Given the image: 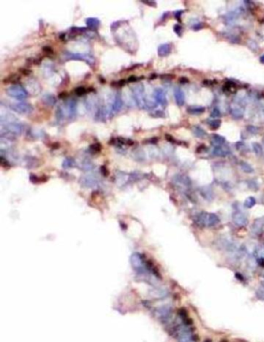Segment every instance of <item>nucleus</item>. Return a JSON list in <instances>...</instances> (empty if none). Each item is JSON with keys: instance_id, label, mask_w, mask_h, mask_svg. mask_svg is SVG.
Returning <instances> with one entry per match:
<instances>
[{"instance_id": "nucleus-8", "label": "nucleus", "mask_w": 264, "mask_h": 342, "mask_svg": "<svg viewBox=\"0 0 264 342\" xmlns=\"http://www.w3.org/2000/svg\"><path fill=\"white\" fill-rule=\"evenodd\" d=\"M5 129L6 131H7L13 136L14 135H20L22 133V131H23L22 126L19 123H15V122L6 123Z\"/></svg>"}, {"instance_id": "nucleus-18", "label": "nucleus", "mask_w": 264, "mask_h": 342, "mask_svg": "<svg viewBox=\"0 0 264 342\" xmlns=\"http://www.w3.org/2000/svg\"><path fill=\"white\" fill-rule=\"evenodd\" d=\"M99 23L100 22L97 18L90 17V18L86 19V25L91 30H97L99 27Z\"/></svg>"}, {"instance_id": "nucleus-46", "label": "nucleus", "mask_w": 264, "mask_h": 342, "mask_svg": "<svg viewBox=\"0 0 264 342\" xmlns=\"http://www.w3.org/2000/svg\"><path fill=\"white\" fill-rule=\"evenodd\" d=\"M180 82L182 83V84H184V83H188V80L186 78H181L180 79Z\"/></svg>"}, {"instance_id": "nucleus-43", "label": "nucleus", "mask_w": 264, "mask_h": 342, "mask_svg": "<svg viewBox=\"0 0 264 342\" xmlns=\"http://www.w3.org/2000/svg\"><path fill=\"white\" fill-rule=\"evenodd\" d=\"M137 80H138V78H137L136 76H131L130 78L128 79V81H129V82H136Z\"/></svg>"}, {"instance_id": "nucleus-12", "label": "nucleus", "mask_w": 264, "mask_h": 342, "mask_svg": "<svg viewBox=\"0 0 264 342\" xmlns=\"http://www.w3.org/2000/svg\"><path fill=\"white\" fill-rule=\"evenodd\" d=\"M174 98L177 105L180 107L183 106L185 102L184 93L183 92L180 88H175L174 90Z\"/></svg>"}, {"instance_id": "nucleus-15", "label": "nucleus", "mask_w": 264, "mask_h": 342, "mask_svg": "<svg viewBox=\"0 0 264 342\" xmlns=\"http://www.w3.org/2000/svg\"><path fill=\"white\" fill-rule=\"evenodd\" d=\"M211 142L214 147H218V146L224 145L225 142V139L223 136L218 135V134H213L211 136Z\"/></svg>"}, {"instance_id": "nucleus-23", "label": "nucleus", "mask_w": 264, "mask_h": 342, "mask_svg": "<svg viewBox=\"0 0 264 342\" xmlns=\"http://www.w3.org/2000/svg\"><path fill=\"white\" fill-rule=\"evenodd\" d=\"M240 166L243 172L246 173V174H252V173L254 172V169H253V167H252L250 164H248V163L244 162V161H242V162H240Z\"/></svg>"}, {"instance_id": "nucleus-29", "label": "nucleus", "mask_w": 264, "mask_h": 342, "mask_svg": "<svg viewBox=\"0 0 264 342\" xmlns=\"http://www.w3.org/2000/svg\"><path fill=\"white\" fill-rule=\"evenodd\" d=\"M221 116V111L218 108H214L212 109V111L211 112V117L213 119H216V118H219Z\"/></svg>"}, {"instance_id": "nucleus-7", "label": "nucleus", "mask_w": 264, "mask_h": 342, "mask_svg": "<svg viewBox=\"0 0 264 342\" xmlns=\"http://www.w3.org/2000/svg\"><path fill=\"white\" fill-rule=\"evenodd\" d=\"M154 98L157 103L162 105L163 107H166L167 105V99L166 97V94L161 88H157L154 91Z\"/></svg>"}, {"instance_id": "nucleus-13", "label": "nucleus", "mask_w": 264, "mask_h": 342, "mask_svg": "<svg viewBox=\"0 0 264 342\" xmlns=\"http://www.w3.org/2000/svg\"><path fill=\"white\" fill-rule=\"evenodd\" d=\"M230 113L232 116L236 119H240L244 116V111L241 107H240L237 105H232L230 109Z\"/></svg>"}, {"instance_id": "nucleus-30", "label": "nucleus", "mask_w": 264, "mask_h": 342, "mask_svg": "<svg viewBox=\"0 0 264 342\" xmlns=\"http://www.w3.org/2000/svg\"><path fill=\"white\" fill-rule=\"evenodd\" d=\"M86 92H87V90H86L84 87H78V88H77L76 89H75V93H76L77 95L78 96L84 95Z\"/></svg>"}, {"instance_id": "nucleus-39", "label": "nucleus", "mask_w": 264, "mask_h": 342, "mask_svg": "<svg viewBox=\"0 0 264 342\" xmlns=\"http://www.w3.org/2000/svg\"><path fill=\"white\" fill-rule=\"evenodd\" d=\"M43 50L44 52H46V53H53V50H52L51 48L50 47V46H44V47H43Z\"/></svg>"}, {"instance_id": "nucleus-36", "label": "nucleus", "mask_w": 264, "mask_h": 342, "mask_svg": "<svg viewBox=\"0 0 264 342\" xmlns=\"http://www.w3.org/2000/svg\"><path fill=\"white\" fill-rule=\"evenodd\" d=\"M64 167H65V168H68V167H71V166H72V161L70 160V159H68V160H66L64 162Z\"/></svg>"}, {"instance_id": "nucleus-35", "label": "nucleus", "mask_w": 264, "mask_h": 342, "mask_svg": "<svg viewBox=\"0 0 264 342\" xmlns=\"http://www.w3.org/2000/svg\"><path fill=\"white\" fill-rule=\"evenodd\" d=\"M141 2H143V3H145V4H147V5L150 6H153V7H155L156 6H157L155 1H147V0H143V1H141Z\"/></svg>"}, {"instance_id": "nucleus-51", "label": "nucleus", "mask_w": 264, "mask_h": 342, "mask_svg": "<svg viewBox=\"0 0 264 342\" xmlns=\"http://www.w3.org/2000/svg\"><path fill=\"white\" fill-rule=\"evenodd\" d=\"M262 141H263V142H264V136H263V139H262Z\"/></svg>"}, {"instance_id": "nucleus-20", "label": "nucleus", "mask_w": 264, "mask_h": 342, "mask_svg": "<svg viewBox=\"0 0 264 342\" xmlns=\"http://www.w3.org/2000/svg\"><path fill=\"white\" fill-rule=\"evenodd\" d=\"M42 100H43V102L44 103V104L47 105L49 106H54L57 101L56 97H55L53 94H44V95L43 96V97H42Z\"/></svg>"}, {"instance_id": "nucleus-11", "label": "nucleus", "mask_w": 264, "mask_h": 342, "mask_svg": "<svg viewBox=\"0 0 264 342\" xmlns=\"http://www.w3.org/2000/svg\"><path fill=\"white\" fill-rule=\"evenodd\" d=\"M230 153V150L228 146H218V147H214L212 150V154L215 156L218 157H225L228 156Z\"/></svg>"}, {"instance_id": "nucleus-45", "label": "nucleus", "mask_w": 264, "mask_h": 342, "mask_svg": "<svg viewBox=\"0 0 264 342\" xmlns=\"http://www.w3.org/2000/svg\"><path fill=\"white\" fill-rule=\"evenodd\" d=\"M101 171H102V174H104V176H107L108 172H107V170H106V167H101Z\"/></svg>"}, {"instance_id": "nucleus-47", "label": "nucleus", "mask_w": 264, "mask_h": 342, "mask_svg": "<svg viewBox=\"0 0 264 342\" xmlns=\"http://www.w3.org/2000/svg\"><path fill=\"white\" fill-rule=\"evenodd\" d=\"M259 61H260V63L264 64V54L262 55V56H260V57H259Z\"/></svg>"}, {"instance_id": "nucleus-38", "label": "nucleus", "mask_w": 264, "mask_h": 342, "mask_svg": "<svg viewBox=\"0 0 264 342\" xmlns=\"http://www.w3.org/2000/svg\"><path fill=\"white\" fill-rule=\"evenodd\" d=\"M20 72L23 74V75H26V76H28V75H30V73H31V71H30V70H27V69H23V68H21V69L20 70Z\"/></svg>"}, {"instance_id": "nucleus-37", "label": "nucleus", "mask_w": 264, "mask_h": 342, "mask_svg": "<svg viewBox=\"0 0 264 342\" xmlns=\"http://www.w3.org/2000/svg\"><path fill=\"white\" fill-rule=\"evenodd\" d=\"M245 146H246V145H245V144L243 143V142H238L237 143H236V149H237L238 150H241V149H243Z\"/></svg>"}, {"instance_id": "nucleus-5", "label": "nucleus", "mask_w": 264, "mask_h": 342, "mask_svg": "<svg viewBox=\"0 0 264 342\" xmlns=\"http://www.w3.org/2000/svg\"><path fill=\"white\" fill-rule=\"evenodd\" d=\"M176 185L184 188H190L191 187V180L188 176L184 174H177L173 178Z\"/></svg>"}, {"instance_id": "nucleus-31", "label": "nucleus", "mask_w": 264, "mask_h": 342, "mask_svg": "<svg viewBox=\"0 0 264 342\" xmlns=\"http://www.w3.org/2000/svg\"><path fill=\"white\" fill-rule=\"evenodd\" d=\"M256 297L260 300L264 301V289H259L256 292Z\"/></svg>"}, {"instance_id": "nucleus-28", "label": "nucleus", "mask_w": 264, "mask_h": 342, "mask_svg": "<svg viewBox=\"0 0 264 342\" xmlns=\"http://www.w3.org/2000/svg\"><path fill=\"white\" fill-rule=\"evenodd\" d=\"M246 130H247L250 134L256 135V134L259 133V128L256 127V126H251V125H249V126H248L247 127H246Z\"/></svg>"}, {"instance_id": "nucleus-32", "label": "nucleus", "mask_w": 264, "mask_h": 342, "mask_svg": "<svg viewBox=\"0 0 264 342\" xmlns=\"http://www.w3.org/2000/svg\"><path fill=\"white\" fill-rule=\"evenodd\" d=\"M249 187L250 189H252V190H253L254 191H256V190L258 189V184L256 181H254V180H251V181L249 182Z\"/></svg>"}, {"instance_id": "nucleus-26", "label": "nucleus", "mask_w": 264, "mask_h": 342, "mask_svg": "<svg viewBox=\"0 0 264 342\" xmlns=\"http://www.w3.org/2000/svg\"><path fill=\"white\" fill-rule=\"evenodd\" d=\"M20 77L17 75H12L10 76H9L7 78H5L3 80L4 84H9V83H16L17 81H18L20 80Z\"/></svg>"}, {"instance_id": "nucleus-16", "label": "nucleus", "mask_w": 264, "mask_h": 342, "mask_svg": "<svg viewBox=\"0 0 264 342\" xmlns=\"http://www.w3.org/2000/svg\"><path fill=\"white\" fill-rule=\"evenodd\" d=\"M171 51V46L168 43H164V44H161L159 46L158 49H157V53H158L159 57H166L169 54Z\"/></svg>"}, {"instance_id": "nucleus-22", "label": "nucleus", "mask_w": 264, "mask_h": 342, "mask_svg": "<svg viewBox=\"0 0 264 342\" xmlns=\"http://www.w3.org/2000/svg\"><path fill=\"white\" fill-rule=\"evenodd\" d=\"M192 132H193V134L196 137L201 138V139H203V138H205L207 136L206 132L202 128L198 126H195L192 128Z\"/></svg>"}, {"instance_id": "nucleus-21", "label": "nucleus", "mask_w": 264, "mask_h": 342, "mask_svg": "<svg viewBox=\"0 0 264 342\" xmlns=\"http://www.w3.org/2000/svg\"><path fill=\"white\" fill-rule=\"evenodd\" d=\"M205 108L202 106H191L187 109V112L191 115L202 114L203 112H205Z\"/></svg>"}, {"instance_id": "nucleus-19", "label": "nucleus", "mask_w": 264, "mask_h": 342, "mask_svg": "<svg viewBox=\"0 0 264 342\" xmlns=\"http://www.w3.org/2000/svg\"><path fill=\"white\" fill-rule=\"evenodd\" d=\"M262 228H263V222L261 219H257L255 221L252 228V231L256 235H259L262 232Z\"/></svg>"}, {"instance_id": "nucleus-49", "label": "nucleus", "mask_w": 264, "mask_h": 342, "mask_svg": "<svg viewBox=\"0 0 264 342\" xmlns=\"http://www.w3.org/2000/svg\"><path fill=\"white\" fill-rule=\"evenodd\" d=\"M261 285H262V287L264 288V281H263V282H262V283H261Z\"/></svg>"}, {"instance_id": "nucleus-34", "label": "nucleus", "mask_w": 264, "mask_h": 342, "mask_svg": "<svg viewBox=\"0 0 264 342\" xmlns=\"http://www.w3.org/2000/svg\"><path fill=\"white\" fill-rule=\"evenodd\" d=\"M91 149H92V150H94L95 152H99V151H100V149H101V145H99V143L93 144L92 145H91Z\"/></svg>"}, {"instance_id": "nucleus-9", "label": "nucleus", "mask_w": 264, "mask_h": 342, "mask_svg": "<svg viewBox=\"0 0 264 342\" xmlns=\"http://www.w3.org/2000/svg\"><path fill=\"white\" fill-rule=\"evenodd\" d=\"M65 107L67 108L68 116L71 119L76 116L77 113V102L75 100L71 99L65 104Z\"/></svg>"}, {"instance_id": "nucleus-41", "label": "nucleus", "mask_w": 264, "mask_h": 342, "mask_svg": "<svg viewBox=\"0 0 264 342\" xmlns=\"http://www.w3.org/2000/svg\"><path fill=\"white\" fill-rule=\"evenodd\" d=\"M116 84V85L119 87H122L123 85H125V80H120L119 81H118V82H115Z\"/></svg>"}, {"instance_id": "nucleus-33", "label": "nucleus", "mask_w": 264, "mask_h": 342, "mask_svg": "<svg viewBox=\"0 0 264 342\" xmlns=\"http://www.w3.org/2000/svg\"><path fill=\"white\" fill-rule=\"evenodd\" d=\"M173 30H174V32L176 33H177L178 36H180L181 35V33H182V27H180V25H178V24H176V25L173 27Z\"/></svg>"}, {"instance_id": "nucleus-48", "label": "nucleus", "mask_w": 264, "mask_h": 342, "mask_svg": "<svg viewBox=\"0 0 264 342\" xmlns=\"http://www.w3.org/2000/svg\"><path fill=\"white\" fill-rule=\"evenodd\" d=\"M157 78V75H151V77H150V79H154V78Z\"/></svg>"}, {"instance_id": "nucleus-1", "label": "nucleus", "mask_w": 264, "mask_h": 342, "mask_svg": "<svg viewBox=\"0 0 264 342\" xmlns=\"http://www.w3.org/2000/svg\"><path fill=\"white\" fill-rule=\"evenodd\" d=\"M220 220L218 217L214 213H208V212H202L198 215L195 218V222L199 226L208 228V227H213L219 223Z\"/></svg>"}, {"instance_id": "nucleus-40", "label": "nucleus", "mask_w": 264, "mask_h": 342, "mask_svg": "<svg viewBox=\"0 0 264 342\" xmlns=\"http://www.w3.org/2000/svg\"><path fill=\"white\" fill-rule=\"evenodd\" d=\"M182 13H183L182 11H177L175 13V17H176V19H177L178 21H180V16H181Z\"/></svg>"}, {"instance_id": "nucleus-25", "label": "nucleus", "mask_w": 264, "mask_h": 342, "mask_svg": "<svg viewBox=\"0 0 264 342\" xmlns=\"http://www.w3.org/2000/svg\"><path fill=\"white\" fill-rule=\"evenodd\" d=\"M256 203V200L255 199V197H248L244 201V206L246 207V208H253Z\"/></svg>"}, {"instance_id": "nucleus-44", "label": "nucleus", "mask_w": 264, "mask_h": 342, "mask_svg": "<svg viewBox=\"0 0 264 342\" xmlns=\"http://www.w3.org/2000/svg\"><path fill=\"white\" fill-rule=\"evenodd\" d=\"M67 96H68V94H67L66 92H61V93H60L59 95H58V97H59L60 98H65Z\"/></svg>"}, {"instance_id": "nucleus-14", "label": "nucleus", "mask_w": 264, "mask_h": 342, "mask_svg": "<svg viewBox=\"0 0 264 342\" xmlns=\"http://www.w3.org/2000/svg\"><path fill=\"white\" fill-rule=\"evenodd\" d=\"M200 193L202 196V197L207 200H211L213 199V197H214L212 189L209 186H205V187H201V189H200Z\"/></svg>"}, {"instance_id": "nucleus-2", "label": "nucleus", "mask_w": 264, "mask_h": 342, "mask_svg": "<svg viewBox=\"0 0 264 342\" xmlns=\"http://www.w3.org/2000/svg\"><path fill=\"white\" fill-rule=\"evenodd\" d=\"M6 92L9 97H13L17 100H23L28 97L27 90L20 85H13L6 90Z\"/></svg>"}, {"instance_id": "nucleus-24", "label": "nucleus", "mask_w": 264, "mask_h": 342, "mask_svg": "<svg viewBox=\"0 0 264 342\" xmlns=\"http://www.w3.org/2000/svg\"><path fill=\"white\" fill-rule=\"evenodd\" d=\"M253 149L254 151L255 154L257 156L261 157L263 155V149H262V145L258 142H253Z\"/></svg>"}, {"instance_id": "nucleus-6", "label": "nucleus", "mask_w": 264, "mask_h": 342, "mask_svg": "<svg viewBox=\"0 0 264 342\" xmlns=\"http://www.w3.org/2000/svg\"><path fill=\"white\" fill-rule=\"evenodd\" d=\"M232 221L237 227H245L249 223L248 218L241 211H236L232 214Z\"/></svg>"}, {"instance_id": "nucleus-10", "label": "nucleus", "mask_w": 264, "mask_h": 342, "mask_svg": "<svg viewBox=\"0 0 264 342\" xmlns=\"http://www.w3.org/2000/svg\"><path fill=\"white\" fill-rule=\"evenodd\" d=\"M67 57L68 59H73V60H80V61H84L87 62L88 64H93L94 61H93L92 57H90L89 55L87 54H80V53H68V56Z\"/></svg>"}, {"instance_id": "nucleus-4", "label": "nucleus", "mask_w": 264, "mask_h": 342, "mask_svg": "<svg viewBox=\"0 0 264 342\" xmlns=\"http://www.w3.org/2000/svg\"><path fill=\"white\" fill-rule=\"evenodd\" d=\"M10 108L19 114H28L33 111V106L27 102L13 103L10 105Z\"/></svg>"}, {"instance_id": "nucleus-50", "label": "nucleus", "mask_w": 264, "mask_h": 342, "mask_svg": "<svg viewBox=\"0 0 264 342\" xmlns=\"http://www.w3.org/2000/svg\"><path fill=\"white\" fill-rule=\"evenodd\" d=\"M262 276H264V270H263V271H262Z\"/></svg>"}, {"instance_id": "nucleus-17", "label": "nucleus", "mask_w": 264, "mask_h": 342, "mask_svg": "<svg viewBox=\"0 0 264 342\" xmlns=\"http://www.w3.org/2000/svg\"><path fill=\"white\" fill-rule=\"evenodd\" d=\"M122 105H123V101H122V97H121L120 94H116V97H115V101H114V103H113V105H112V109H113V111L116 112L120 111L121 108H122Z\"/></svg>"}, {"instance_id": "nucleus-3", "label": "nucleus", "mask_w": 264, "mask_h": 342, "mask_svg": "<svg viewBox=\"0 0 264 342\" xmlns=\"http://www.w3.org/2000/svg\"><path fill=\"white\" fill-rule=\"evenodd\" d=\"M132 93L136 103L139 108L145 107L146 98L144 96V88L142 84H137L132 88Z\"/></svg>"}, {"instance_id": "nucleus-42", "label": "nucleus", "mask_w": 264, "mask_h": 342, "mask_svg": "<svg viewBox=\"0 0 264 342\" xmlns=\"http://www.w3.org/2000/svg\"><path fill=\"white\" fill-rule=\"evenodd\" d=\"M154 116H155V117H164V114H163V112L157 111L155 112Z\"/></svg>"}, {"instance_id": "nucleus-27", "label": "nucleus", "mask_w": 264, "mask_h": 342, "mask_svg": "<svg viewBox=\"0 0 264 342\" xmlns=\"http://www.w3.org/2000/svg\"><path fill=\"white\" fill-rule=\"evenodd\" d=\"M221 120L220 119H211V121H209L208 122V124H209L210 127L211 128V129H217L218 128L220 127V126H221Z\"/></svg>"}]
</instances>
